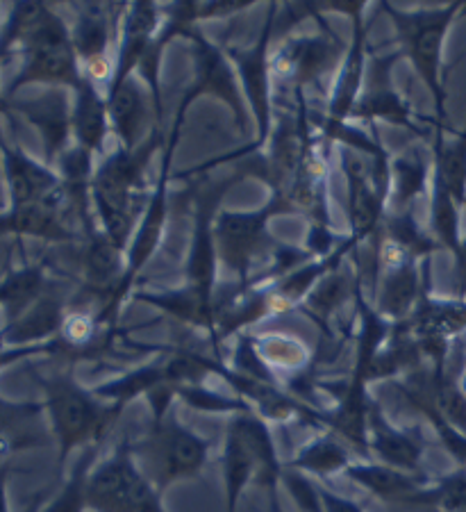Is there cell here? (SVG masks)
Returning a JSON list of instances; mask_svg holds the SVG:
<instances>
[{
	"instance_id": "6da1fadb",
	"label": "cell",
	"mask_w": 466,
	"mask_h": 512,
	"mask_svg": "<svg viewBox=\"0 0 466 512\" xmlns=\"http://www.w3.org/2000/svg\"><path fill=\"white\" fill-rule=\"evenodd\" d=\"M19 53L23 66L7 82L5 98L12 101L28 85L76 89L85 78L73 48L71 26L48 3H14L0 26V62Z\"/></svg>"
},
{
	"instance_id": "ab89813d",
	"label": "cell",
	"mask_w": 466,
	"mask_h": 512,
	"mask_svg": "<svg viewBox=\"0 0 466 512\" xmlns=\"http://www.w3.org/2000/svg\"><path fill=\"white\" fill-rule=\"evenodd\" d=\"M255 5L248 0V3H241V0H219V3H198V21H212V19H228V16H237L239 12L248 10V7Z\"/></svg>"
},
{
	"instance_id": "8992f818",
	"label": "cell",
	"mask_w": 466,
	"mask_h": 512,
	"mask_svg": "<svg viewBox=\"0 0 466 512\" xmlns=\"http://www.w3.org/2000/svg\"><path fill=\"white\" fill-rule=\"evenodd\" d=\"M212 442L191 431L178 419L176 406L160 417H151L144 437L132 442V456L155 490L164 494L182 481H194L210 460Z\"/></svg>"
},
{
	"instance_id": "5b68a950",
	"label": "cell",
	"mask_w": 466,
	"mask_h": 512,
	"mask_svg": "<svg viewBox=\"0 0 466 512\" xmlns=\"http://www.w3.org/2000/svg\"><path fill=\"white\" fill-rule=\"evenodd\" d=\"M466 3H446L441 7H416L403 10L391 3H380V10L389 16L396 32L398 51L403 53L421 78L435 103V121L446 123V82H444V46L453 23Z\"/></svg>"
},
{
	"instance_id": "836d02e7",
	"label": "cell",
	"mask_w": 466,
	"mask_h": 512,
	"mask_svg": "<svg viewBox=\"0 0 466 512\" xmlns=\"http://www.w3.org/2000/svg\"><path fill=\"white\" fill-rule=\"evenodd\" d=\"M378 235L382 239H387V242L396 244L398 249H403L405 253H410L416 260H428L432 253L441 251L437 239L426 233V230L419 226V221L414 219V212L387 214Z\"/></svg>"
},
{
	"instance_id": "7402d4cb",
	"label": "cell",
	"mask_w": 466,
	"mask_h": 512,
	"mask_svg": "<svg viewBox=\"0 0 466 512\" xmlns=\"http://www.w3.org/2000/svg\"><path fill=\"white\" fill-rule=\"evenodd\" d=\"M73 144L96 158L105 151L107 135L112 132L110 110H107V96L101 85L87 76L73 89V110H71Z\"/></svg>"
},
{
	"instance_id": "603a6c76",
	"label": "cell",
	"mask_w": 466,
	"mask_h": 512,
	"mask_svg": "<svg viewBox=\"0 0 466 512\" xmlns=\"http://www.w3.org/2000/svg\"><path fill=\"white\" fill-rule=\"evenodd\" d=\"M69 308L71 301H66L64 294H60V289L53 283L26 315L3 326L0 340L5 346H35L53 342L60 335Z\"/></svg>"
},
{
	"instance_id": "4fadbf2b",
	"label": "cell",
	"mask_w": 466,
	"mask_h": 512,
	"mask_svg": "<svg viewBox=\"0 0 466 512\" xmlns=\"http://www.w3.org/2000/svg\"><path fill=\"white\" fill-rule=\"evenodd\" d=\"M244 180L239 171L230 173L226 178L219 180H203L196 187L194 198V233H191L189 255L185 264V287L191 292L205 296V299H214L216 294V267H219V258H216V242H214V221L216 214L221 212V201L228 194L232 185Z\"/></svg>"
},
{
	"instance_id": "bcb514c9",
	"label": "cell",
	"mask_w": 466,
	"mask_h": 512,
	"mask_svg": "<svg viewBox=\"0 0 466 512\" xmlns=\"http://www.w3.org/2000/svg\"><path fill=\"white\" fill-rule=\"evenodd\" d=\"M3 64V62H0ZM0 114H7V98H5V92L0 89Z\"/></svg>"
},
{
	"instance_id": "ba28073f",
	"label": "cell",
	"mask_w": 466,
	"mask_h": 512,
	"mask_svg": "<svg viewBox=\"0 0 466 512\" xmlns=\"http://www.w3.org/2000/svg\"><path fill=\"white\" fill-rule=\"evenodd\" d=\"M280 12V3H271L266 10L264 26L260 30V37L251 44H235L226 46L223 51L230 57L232 66H235L241 92H244L246 105L251 110V119L255 126V142L248 148V153L262 151L269 142L273 123H276V114H273V71H271V41L276 35V19Z\"/></svg>"
},
{
	"instance_id": "2e32d148",
	"label": "cell",
	"mask_w": 466,
	"mask_h": 512,
	"mask_svg": "<svg viewBox=\"0 0 466 512\" xmlns=\"http://www.w3.org/2000/svg\"><path fill=\"white\" fill-rule=\"evenodd\" d=\"M105 96L112 132L126 151H135L162 126L160 110H157L151 89L139 76H130L123 85L107 89Z\"/></svg>"
},
{
	"instance_id": "5bb4252c",
	"label": "cell",
	"mask_w": 466,
	"mask_h": 512,
	"mask_svg": "<svg viewBox=\"0 0 466 512\" xmlns=\"http://www.w3.org/2000/svg\"><path fill=\"white\" fill-rule=\"evenodd\" d=\"M403 53L394 51L387 55H369V64H366V78L364 89L360 94L351 119L362 123H376L385 121L389 126L405 128L414 132L416 137H428V132L419 126V119L412 110L407 98L398 92L394 82V66L401 60Z\"/></svg>"
},
{
	"instance_id": "f546056e",
	"label": "cell",
	"mask_w": 466,
	"mask_h": 512,
	"mask_svg": "<svg viewBox=\"0 0 466 512\" xmlns=\"http://www.w3.org/2000/svg\"><path fill=\"white\" fill-rule=\"evenodd\" d=\"M223 485H226V512H237L241 494L257 481V462L235 421H228L223 440Z\"/></svg>"
},
{
	"instance_id": "83f0119b",
	"label": "cell",
	"mask_w": 466,
	"mask_h": 512,
	"mask_svg": "<svg viewBox=\"0 0 466 512\" xmlns=\"http://www.w3.org/2000/svg\"><path fill=\"white\" fill-rule=\"evenodd\" d=\"M357 289H360V278H357V271L353 269L351 274L344 271V264H339L337 269H332L326 278H321L316 287L307 294V299L298 310H303L305 315H310L323 333H332V319L337 317V312L344 308V303L357 296Z\"/></svg>"
},
{
	"instance_id": "9a60e30c",
	"label": "cell",
	"mask_w": 466,
	"mask_h": 512,
	"mask_svg": "<svg viewBox=\"0 0 466 512\" xmlns=\"http://www.w3.org/2000/svg\"><path fill=\"white\" fill-rule=\"evenodd\" d=\"M71 89L46 87L44 94L32 98H12L7 101V114H21L39 132L44 146V162L55 169L62 155L73 146Z\"/></svg>"
},
{
	"instance_id": "e0dca14e",
	"label": "cell",
	"mask_w": 466,
	"mask_h": 512,
	"mask_svg": "<svg viewBox=\"0 0 466 512\" xmlns=\"http://www.w3.org/2000/svg\"><path fill=\"white\" fill-rule=\"evenodd\" d=\"M0 160H3L10 210L28 208V205L64 196L60 173L48 167L46 162L32 158L19 144H7L0 137Z\"/></svg>"
},
{
	"instance_id": "277c9868",
	"label": "cell",
	"mask_w": 466,
	"mask_h": 512,
	"mask_svg": "<svg viewBox=\"0 0 466 512\" xmlns=\"http://www.w3.org/2000/svg\"><path fill=\"white\" fill-rule=\"evenodd\" d=\"M282 214H298L289 198L271 194L269 201L257 210H221L214 221L216 258L235 280L244 285H260L280 242L271 235V219Z\"/></svg>"
},
{
	"instance_id": "7bdbcfd3",
	"label": "cell",
	"mask_w": 466,
	"mask_h": 512,
	"mask_svg": "<svg viewBox=\"0 0 466 512\" xmlns=\"http://www.w3.org/2000/svg\"><path fill=\"white\" fill-rule=\"evenodd\" d=\"M448 360L453 362V367L457 371V381H460L462 392L466 394V335L453 344Z\"/></svg>"
},
{
	"instance_id": "b9f144b4",
	"label": "cell",
	"mask_w": 466,
	"mask_h": 512,
	"mask_svg": "<svg viewBox=\"0 0 466 512\" xmlns=\"http://www.w3.org/2000/svg\"><path fill=\"white\" fill-rule=\"evenodd\" d=\"M321 501H323V510L326 512H364V508L360 503L353 501V499H346L341 497V494L328 490V487H321Z\"/></svg>"
},
{
	"instance_id": "484cf974",
	"label": "cell",
	"mask_w": 466,
	"mask_h": 512,
	"mask_svg": "<svg viewBox=\"0 0 466 512\" xmlns=\"http://www.w3.org/2000/svg\"><path fill=\"white\" fill-rule=\"evenodd\" d=\"M389 171L391 214L414 212V203L428 192V183H432V151H426L421 142H414L391 158Z\"/></svg>"
},
{
	"instance_id": "1f68e13d",
	"label": "cell",
	"mask_w": 466,
	"mask_h": 512,
	"mask_svg": "<svg viewBox=\"0 0 466 512\" xmlns=\"http://www.w3.org/2000/svg\"><path fill=\"white\" fill-rule=\"evenodd\" d=\"M253 346L260 360L271 371L273 376L278 374H291V381L298 376L307 374L310 369V351L307 346L298 340L294 335L285 333H266V335H255Z\"/></svg>"
},
{
	"instance_id": "8fae6325",
	"label": "cell",
	"mask_w": 466,
	"mask_h": 512,
	"mask_svg": "<svg viewBox=\"0 0 466 512\" xmlns=\"http://www.w3.org/2000/svg\"><path fill=\"white\" fill-rule=\"evenodd\" d=\"M128 3H73L76 21L71 23L73 48L82 73L105 92L110 87L116 51H119L121 21Z\"/></svg>"
},
{
	"instance_id": "f1b7e54d",
	"label": "cell",
	"mask_w": 466,
	"mask_h": 512,
	"mask_svg": "<svg viewBox=\"0 0 466 512\" xmlns=\"http://www.w3.org/2000/svg\"><path fill=\"white\" fill-rule=\"evenodd\" d=\"M353 462L355 460H353L351 447H348V444L335 433L326 431L323 435H316L314 440H310L305 447L298 449L294 458L282 462V465L326 481V478L335 474H344Z\"/></svg>"
},
{
	"instance_id": "9c48e42d",
	"label": "cell",
	"mask_w": 466,
	"mask_h": 512,
	"mask_svg": "<svg viewBox=\"0 0 466 512\" xmlns=\"http://www.w3.org/2000/svg\"><path fill=\"white\" fill-rule=\"evenodd\" d=\"M182 39L189 41L191 46L194 78H191V85L185 89V94H182L178 107L189 112V107L194 105L198 98H216V101H221L232 112L239 135H251V110H248L246 105L244 92H241L235 66H232L230 57L223 51V46L214 44V41L205 35L201 23L191 26L185 35H182Z\"/></svg>"
},
{
	"instance_id": "8d00e7d4",
	"label": "cell",
	"mask_w": 466,
	"mask_h": 512,
	"mask_svg": "<svg viewBox=\"0 0 466 512\" xmlns=\"http://www.w3.org/2000/svg\"><path fill=\"white\" fill-rule=\"evenodd\" d=\"M280 485H285L289 497L294 499L296 508L301 512H326L323 510L319 485L312 483L310 478H307V474L296 472V469H289L282 465Z\"/></svg>"
},
{
	"instance_id": "d590c367",
	"label": "cell",
	"mask_w": 466,
	"mask_h": 512,
	"mask_svg": "<svg viewBox=\"0 0 466 512\" xmlns=\"http://www.w3.org/2000/svg\"><path fill=\"white\" fill-rule=\"evenodd\" d=\"M98 451H101V447H89L82 451V456L76 462V467H73L69 481L64 483L62 492L57 494L55 501L44 512H85V510H89L87 508V481H89L91 469H94Z\"/></svg>"
},
{
	"instance_id": "d6a6232c",
	"label": "cell",
	"mask_w": 466,
	"mask_h": 512,
	"mask_svg": "<svg viewBox=\"0 0 466 512\" xmlns=\"http://www.w3.org/2000/svg\"><path fill=\"white\" fill-rule=\"evenodd\" d=\"M430 235L441 249L457 253L462 244V205L448 192L444 180L432 173L430 183Z\"/></svg>"
},
{
	"instance_id": "74e56055",
	"label": "cell",
	"mask_w": 466,
	"mask_h": 512,
	"mask_svg": "<svg viewBox=\"0 0 466 512\" xmlns=\"http://www.w3.org/2000/svg\"><path fill=\"white\" fill-rule=\"evenodd\" d=\"M416 412L430 421V426L435 428V433L439 437L441 447L451 453V458L457 462V467L466 469V435L457 431V428H453L446 419H441L430 406H421Z\"/></svg>"
},
{
	"instance_id": "f35d334b",
	"label": "cell",
	"mask_w": 466,
	"mask_h": 512,
	"mask_svg": "<svg viewBox=\"0 0 466 512\" xmlns=\"http://www.w3.org/2000/svg\"><path fill=\"white\" fill-rule=\"evenodd\" d=\"M35 355H60V344L57 340L46 342V344H35V346H5L0 340V371L7 369L16 362L35 358Z\"/></svg>"
},
{
	"instance_id": "e575fe53",
	"label": "cell",
	"mask_w": 466,
	"mask_h": 512,
	"mask_svg": "<svg viewBox=\"0 0 466 512\" xmlns=\"http://www.w3.org/2000/svg\"><path fill=\"white\" fill-rule=\"evenodd\" d=\"M410 508L432 512H466V469L457 467L444 476L432 478L428 487L416 494Z\"/></svg>"
},
{
	"instance_id": "ac0fdd59",
	"label": "cell",
	"mask_w": 466,
	"mask_h": 512,
	"mask_svg": "<svg viewBox=\"0 0 466 512\" xmlns=\"http://www.w3.org/2000/svg\"><path fill=\"white\" fill-rule=\"evenodd\" d=\"M364 14V12H362ZM362 14L353 16V37L346 48L344 60H341L335 82H332L330 103L326 119L319 126H344L351 121L360 94L364 89L366 64H369V23H364Z\"/></svg>"
},
{
	"instance_id": "7dc6e473",
	"label": "cell",
	"mask_w": 466,
	"mask_h": 512,
	"mask_svg": "<svg viewBox=\"0 0 466 512\" xmlns=\"http://www.w3.org/2000/svg\"><path fill=\"white\" fill-rule=\"evenodd\" d=\"M462 135H464V137H466V126H464V130H462Z\"/></svg>"
},
{
	"instance_id": "f6af8a7d",
	"label": "cell",
	"mask_w": 466,
	"mask_h": 512,
	"mask_svg": "<svg viewBox=\"0 0 466 512\" xmlns=\"http://www.w3.org/2000/svg\"><path fill=\"white\" fill-rule=\"evenodd\" d=\"M264 512H285L280 501V483L266 487V510Z\"/></svg>"
},
{
	"instance_id": "7a4b0ae2",
	"label": "cell",
	"mask_w": 466,
	"mask_h": 512,
	"mask_svg": "<svg viewBox=\"0 0 466 512\" xmlns=\"http://www.w3.org/2000/svg\"><path fill=\"white\" fill-rule=\"evenodd\" d=\"M164 144L166 135L157 128L135 151L116 148L98 164L91 178V205L98 226L126 251L153 194V187H148L146 180L148 167Z\"/></svg>"
},
{
	"instance_id": "44dd1931",
	"label": "cell",
	"mask_w": 466,
	"mask_h": 512,
	"mask_svg": "<svg viewBox=\"0 0 466 512\" xmlns=\"http://www.w3.org/2000/svg\"><path fill=\"white\" fill-rule=\"evenodd\" d=\"M44 417V401H12L0 396V462H7L19 451L41 449L53 442Z\"/></svg>"
},
{
	"instance_id": "ee69618b",
	"label": "cell",
	"mask_w": 466,
	"mask_h": 512,
	"mask_svg": "<svg viewBox=\"0 0 466 512\" xmlns=\"http://www.w3.org/2000/svg\"><path fill=\"white\" fill-rule=\"evenodd\" d=\"M14 472V465L10 460L0 462V512H10V503H7V481Z\"/></svg>"
},
{
	"instance_id": "cb8c5ba5",
	"label": "cell",
	"mask_w": 466,
	"mask_h": 512,
	"mask_svg": "<svg viewBox=\"0 0 466 512\" xmlns=\"http://www.w3.org/2000/svg\"><path fill=\"white\" fill-rule=\"evenodd\" d=\"M344 476L360 485L371 497L396 503V506H410L416 494L432 483L428 474H407L376 460H355Z\"/></svg>"
},
{
	"instance_id": "3957f363",
	"label": "cell",
	"mask_w": 466,
	"mask_h": 512,
	"mask_svg": "<svg viewBox=\"0 0 466 512\" xmlns=\"http://www.w3.org/2000/svg\"><path fill=\"white\" fill-rule=\"evenodd\" d=\"M30 374L44 392L48 428L60 449L57 472L62 474L73 451L103 447L126 408L103 401L94 390L82 385L73 374V365L53 371L51 376H41L35 369H30Z\"/></svg>"
},
{
	"instance_id": "4316f807",
	"label": "cell",
	"mask_w": 466,
	"mask_h": 512,
	"mask_svg": "<svg viewBox=\"0 0 466 512\" xmlns=\"http://www.w3.org/2000/svg\"><path fill=\"white\" fill-rule=\"evenodd\" d=\"M51 285V278L46 276V260L7 271L0 278V308L5 310V324H12L21 315H26L32 305L51 289Z\"/></svg>"
},
{
	"instance_id": "ffe728a7",
	"label": "cell",
	"mask_w": 466,
	"mask_h": 512,
	"mask_svg": "<svg viewBox=\"0 0 466 512\" xmlns=\"http://www.w3.org/2000/svg\"><path fill=\"white\" fill-rule=\"evenodd\" d=\"M164 23V5H157L153 0L146 3H128L126 14L121 21V37L119 51H116L114 76L107 89H114L135 76L139 64L151 48L153 39L157 37ZM107 94V92H105Z\"/></svg>"
},
{
	"instance_id": "4dcf8cb0",
	"label": "cell",
	"mask_w": 466,
	"mask_h": 512,
	"mask_svg": "<svg viewBox=\"0 0 466 512\" xmlns=\"http://www.w3.org/2000/svg\"><path fill=\"white\" fill-rule=\"evenodd\" d=\"M162 385H171L169 374H166L164 351L157 355L153 362H148V365H141L137 369L128 371L126 376L114 378V381H110V383L94 387V392H96V396H101V399L107 403L128 408L130 401L139 399V396H148Z\"/></svg>"
},
{
	"instance_id": "d4e9b609",
	"label": "cell",
	"mask_w": 466,
	"mask_h": 512,
	"mask_svg": "<svg viewBox=\"0 0 466 512\" xmlns=\"http://www.w3.org/2000/svg\"><path fill=\"white\" fill-rule=\"evenodd\" d=\"M64 196L53 201L35 203L28 208L0 212V235L35 237L53 244H69L76 233L64 221Z\"/></svg>"
},
{
	"instance_id": "52a82bcc",
	"label": "cell",
	"mask_w": 466,
	"mask_h": 512,
	"mask_svg": "<svg viewBox=\"0 0 466 512\" xmlns=\"http://www.w3.org/2000/svg\"><path fill=\"white\" fill-rule=\"evenodd\" d=\"M87 508L91 512H166L162 494L141 474L132 456L130 437L119 440L110 456L91 469Z\"/></svg>"
},
{
	"instance_id": "60d3db41",
	"label": "cell",
	"mask_w": 466,
	"mask_h": 512,
	"mask_svg": "<svg viewBox=\"0 0 466 512\" xmlns=\"http://www.w3.org/2000/svg\"><path fill=\"white\" fill-rule=\"evenodd\" d=\"M453 296L466 299V235L462 237L460 249L453 255Z\"/></svg>"
},
{
	"instance_id": "d6986e66",
	"label": "cell",
	"mask_w": 466,
	"mask_h": 512,
	"mask_svg": "<svg viewBox=\"0 0 466 512\" xmlns=\"http://www.w3.org/2000/svg\"><path fill=\"white\" fill-rule=\"evenodd\" d=\"M366 426H369L371 460L376 458V462L407 474H423L421 462L426 453V442L419 433L412 428H398L385 415L378 401H371Z\"/></svg>"
},
{
	"instance_id": "30bf717a",
	"label": "cell",
	"mask_w": 466,
	"mask_h": 512,
	"mask_svg": "<svg viewBox=\"0 0 466 512\" xmlns=\"http://www.w3.org/2000/svg\"><path fill=\"white\" fill-rule=\"evenodd\" d=\"M346 48L330 28L310 35L282 37L280 46L271 55L273 96H305V89L319 85L321 78L341 64ZM339 69V66H337Z\"/></svg>"
},
{
	"instance_id": "7c38bea8",
	"label": "cell",
	"mask_w": 466,
	"mask_h": 512,
	"mask_svg": "<svg viewBox=\"0 0 466 512\" xmlns=\"http://www.w3.org/2000/svg\"><path fill=\"white\" fill-rule=\"evenodd\" d=\"M341 173L346 178V219L351 226V242L362 246L378 235L387 217L391 180L380 178L376 164L353 148H339ZM389 164V162H387Z\"/></svg>"
}]
</instances>
